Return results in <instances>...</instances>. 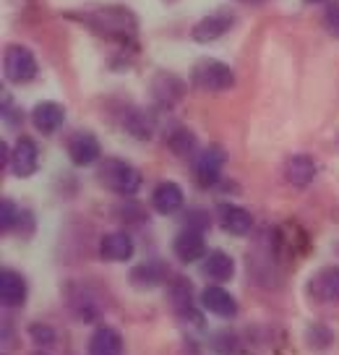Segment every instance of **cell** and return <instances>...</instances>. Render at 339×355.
Listing matches in <instances>:
<instances>
[{
	"mask_svg": "<svg viewBox=\"0 0 339 355\" xmlns=\"http://www.w3.org/2000/svg\"><path fill=\"white\" fill-rule=\"evenodd\" d=\"M81 21L89 29H94L102 37L110 40H131L139 32V21L125 6H105V8H94L81 16Z\"/></svg>",
	"mask_w": 339,
	"mask_h": 355,
	"instance_id": "cell-1",
	"label": "cell"
},
{
	"mask_svg": "<svg viewBox=\"0 0 339 355\" xmlns=\"http://www.w3.org/2000/svg\"><path fill=\"white\" fill-rule=\"evenodd\" d=\"M97 180L107 191L118 193V196H133L136 191L141 189V173L131 162L118 159V157H110L99 165Z\"/></svg>",
	"mask_w": 339,
	"mask_h": 355,
	"instance_id": "cell-2",
	"label": "cell"
},
{
	"mask_svg": "<svg viewBox=\"0 0 339 355\" xmlns=\"http://www.w3.org/2000/svg\"><path fill=\"white\" fill-rule=\"evenodd\" d=\"M191 81L201 92H227L230 87H235V73L227 63L214 60V58H204L191 71Z\"/></svg>",
	"mask_w": 339,
	"mask_h": 355,
	"instance_id": "cell-3",
	"label": "cell"
},
{
	"mask_svg": "<svg viewBox=\"0 0 339 355\" xmlns=\"http://www.w3.org/2000/svg\"><path fill=\"white\" fill-rule=\"evenodd\" d=\"M3 73L11 84H29L37 76V58L24 44H8L3 53Z\"/></svg>",
	"mask_w": 339,
	"mask_h": 355,
	"instance_id": "cell-4",
	"label": "cell"
},
{
	"mask_svg": "<svg viewBox=\"0 0 339 355\" xmlns=\"http://www.w3.org/2000/svg\"><path fill=\"white\" fill-rule=\"evenodd\" d=\"M170 303L175 309L177 319L188 327H204V319L193 303V285L186 277H175L170 282Z\"/></svg>",
	"mask_w": 339,
	"mask_h": 355,
	"instance_id": "cell-5",
	"label": "cell"
},
{
	"mask_svg": "<svg viewBox=\"0 0 339 355\" xmlns=\"http://www.w3.org/2000/svg\"><path fill=\"white\" fill-rule=\"evenodd\" d=\"M37 165H40V149L29 136H21L11 149V159H8L11 173L16 178H29L37 173Z\"/></svg>",
	"mask_w": 339,
	"mask_h": 355,
	"instance_id": "cell-6",
	"label": "cell"
},
{
	"mask_svg": "<svg viewBox=\"0 0 339 355\" xmlns=\"http://www.w3.org/2000/svg\"><path fill=\"white\" fill-rule=\"evenodd\" d=\"M308 295L318 303H339V266H327L308 282Z\"/></svg>",
	"mask_w": 339,
	"mask_h": 355,
	"instance_id": "cell-7",
	"label": "cell"
},
{
	"mask_svg": "<svg viewBox=\"0 0 339 355\" xmlns=\"http://www.w3.org/2000/svg\"><path fill=\"white\" fill-rule=\"evenodd\" d=\"M225 152L219 149V146H207L201 155H198L196 159V180L198 186H204V189H209V186H214L219 180V175H222V170H225Z\"/></svg>",
	"mask_w": 339,
	"mask_h": 355,
	"instance_id": "cell-8",
	"label": "cell"
},
{
	"mask_svg": "<svg viewBox=\"0 0 339 355\" xmlns=\"http://www.w3.org/2000/svg\"><path fill=\"white\" fill-rule=\"evenodd\" d=\"M68 306L73 311V316L81 322H94L102 313V303L87 285H71L68 288Z\"/></svg>",
	"mask_w": 339,
	"mask_h": 355,
	"instance_id": "cell-9",
	"label": "cell"
},
{
	"mask_svg": "<svg viewBox=\"0 0 339 355\" xmlns=\"http://www.w3.org/2000/svg\"><path fill=\"white\" fill-rule=\"evenodd\" d=\"M232 21H235V16L227 11H217V13H209V16H204L201 21L193 26V40L196 42H214V40H219L225 32H230Z\"/></svg>",
	"mask_w": 339,
	"mask_h": 355,
	"instance_id": "cell-10",
	"label": "cell"
},
{
	"mask_svg": "<svg viewBox=\"0 0 339 355\" xmlns=\"http://www.w3.org/2000/svg\"><path fill=\"white\" fill-rule=\"evenodd\" d=\"M68 157L78 167L94 165L99 159V141L87 131H78L68 139Z\"/></svg>",
	"mask_w": 339,
	"mask_h": 355,
	"instance_id": "cell-11",
	"label": "cell"
},
{
	"mask_svg": "<svg viewBox=\"0 0 339 355\" xmlns=\"http://www.w3.org/2000/svg\"><path fill=\"white\" fill-rule=\"evenodd\" d=\"M219 227L230 235H248L253 230V217L251 211H245L238 204H222L217 209Z\"/></svg>",
	"mask_w": 339,
	"mask_h": 355,
	"instance_id": "cell-12",
	"label": "cell"
},
{
	"mask_svg": "<svg viewBox=\"0 0 339 355\" xmlns=\"http://www.w3.org/2000/svg\"><path fill=\"white\" fill-rule=\"evenodd\" d=\"M201 309L219 316V319H232L238 313V300L232 298L225 288L211 285V288H207L201 293Z\"/></svg>",
	"mask_w": 339,
	"mask_h": 355,
	"instance_id": "cell-13",
	"label": "cell"
},
{
	"mask_svg": "<svg viewBox=\"0 0 339 355\" xmlns=\"http://www.w3.org/2000/svg\"><path fill=\"white\" fill-rule=\"evenodd\" d=\"M133 251H136V245H133V238L128 233H107L99 241V256L105 261H115V264L128 261Z\"/></svg>",
	"mask_w": 339,
	"mask_h": 355,
	"instance_id": "cell-14",
	"label": "cell"
},
{
	"mask_svg": "<svg viewBox=\"0 0 339 355\" xmlns=\"http://www.w3.org/2000/svg\"><path fill=\"white\" fill-rule=\"evenodd\" d=\"M123 334L110 324L97 327L89 340V355H123Z\"/></svg>",
	"mask_w": 339,
	"mask_h": 355,
	"instance_id": "cell-15",
	"label": "cell"
},
{
	"mask_svg": "<svg viewBox=\"0 0 339 355\" xmlns=\"http://www.w3.org/2000/svg\"><path fill=\"white\" fill-rule=\"evenodd\" d=\"M285 178L290 186L306 189L308 183H313V178H316V159L308 155H293L285 162Z\"/></svg>",
	"mask_w": 339,
	"mask_h": 355,
	"instance_id": "cell-16",
	"label": "cell"
},
{
	"mask_svg": "<svg viewBox=\"0 0 339 355\" xmlns=\"http://www.w3.org/2000/svg\"><path fill=\"white\" fill-rule=\"evenodd\" d=\"M183 201H186L183 189H180L177 183H173V180L159 183L152 193V207L159 211V214H175V211L183 207Z\"/></svg>",
	"mask_w": 339,
	"mask_h": 355,
	"instance_id": "cell-17",
	"label": "cell"
},
{
	"mask_svg": "<svg viewBox=\"0 0 339 355\" xmlns=\"http://www.w3.org/2000/svg\"><path fill=\"white\" fill-rule=\"evenodd\" d=\"M173 254H175L183 264H191V261H198L201 256L207 254V243H204L201 233H196V230H183V233L173 241Z\"/></svg>",
	"mask_w": 339,
	"mask_h": 355,
	"instance_id": "cell-18",
	"label": "cell"
},
{
	"mask_svg": "<svg viewBox=\"0 0 339 355\" xmlns=\"http://www.w3.org/2000/svg\"><path fill=\"white\" fill-rule=\"evenodd\" d=\"M0 300L8 309H16L26 300V279L16 275L13 269H3L0 275Z\"/></svg>",
	"mask_w": 339,
	"mask_h": 355,
	"instance_id": "cell-19",
	"label": "cell"
},
{
	"mask_svg": "<svg viewBox=\"0 0 339 355\" xmlns=\"http://www.w3.org/2000/svg\"><path fill=\"white\" fill-rule=\"evenodd\" d=\"M66 121V110L58 102H40L32 110V123L37 131L42 133H55Z\"/></svg>",
	"mask_w": 339,
	"mask_h": 355,
	"instance_id": "cell-20",
	"label": "cell"
},
{
	"mask_svg": "<svg viewBox=\"0 0 339 355\" xmlns=\"http://www.w3.org/2000/svg\"><path fill=\"white\" fill-rule=\"evenodd\" d=\"M167 279V266L162 261H141L131 269V282L139 290H152Z\"/></svg>",
	"mask_w": 339,
	"mask_h": 355,
	"instance_id": "cell-21",
	"label": "cell"
},
{
	"mask_svg": "<svg viewBox=\"0 0 339 355\" xmlns=\"http://www.w3.org/2000/svg\"><path fill=\"white\" fill-rule=\"evenodd\" d=\"M201 272H204L209 279H214V282H227V279L235 275V264H232V259L225 254V251H211V254L204 259Z\"/></svg>",
	"mask_w": 339,
	"mask_h": 355,
	"instance_id": "cell-22",
	"label": "cell"
},
{
	"mask_svg": "<svg viewBox=\"0 0 339 355\" xmlns=\"http://www.w3.org/2000/svg\"><path fill=\"white\" fill-rule=\"evenodd\" d=\"M159 81H162L164 87H159L157 81H154V94H157V100L159 102H175L177 97L175 94H183V87H180V81H177L175 76H159Z\"/></svg>",
	"mask_w": 339,
	"mask_h": 355,
	"instance_id": "cell-23",
	"label": "cell"
},
{
	"mask_svg": "<svg viewBox=\"0 0 339 355\" xmlns=\"http://www.w3.org/2000/svg\"><path fill=\"white\" fill-rule=\"evenodd\" d=\"M125 128H128V133H133L136 139H149V136H152V121L139 110L131 112V118L125 121Z\"/></svg>",
	"mask_w": 339,
	"mask_h": 355,
	"instance_id": "cell-24",
	"label": "cell"
},
{
	"mask_svg": "<svg viewBox=\"0 0 339 355\" xmlns=\"http://www.w3.org/2000/svg\"><path fill=\"white\" fill-rule=\"evenodd\" d=\"M19 220H21V211L16 209V204L11 199H3V204H0V227H3V233H11Z\"/></svg>",
	"mask_w": 339,
	"mask_h": 355,
	"instance_id": "cell-25",
	"label": "cell"
},
{
	"mask_svg": "<svg viewBox=\"0 0 339 355\" xmlns=\"http://www.w3.org/2000/svg\"><path fill=\"white\" fill-rule=\"evenodd\" d=\"M170 146H173L175 155L188 157L193 152V146H196V139H193V133H188V131H175L170 136Z\"/></svg>",
	"mask_w": 339,
	"mask_h": 355,
	"instance_id": "cell-26",
	"label": "cell"
},
{
	"mask_svg": "<svg viewBox=\"0 0 339 355\" xmlns=\"http://www.w3.org/2000/svg\"><path fill=\"white\" fill-rule=\"evenodd\" d=\"M29 337H32V343L37 345V347H42V350L55 343L53 327H47V324H32V327H29Z\"/></svg>",
	"mask_w": 339,
	"mask_h": 355,
	"instance_id": "cell-27",
	"label": "cell"
},
{
	"mask_svg": "<svg viewBox=\"0 0 339 355\" xmlns=\"http://www.w3.org/2000/svg\"><path fill=\"white\" fill-rule=\"evenodd\" d=\"M324 24H327V32L339 37V0L329 3L327 11H324Z\"/></svg>",
	"mask_w": 339,
	"mask_h": 355,
	"instance_id": "cell-28",
	"label": "cell"
},
{
	"mask_svg": "<svg viewBox=\"0 0 339 355\" xmlns=\"http://www.w3.org/2000/svg\"><path fill=\"white\" fill-rule=\"evenodd\" d=\"M32 355H47V353H44V350H37V353H32Z\"/></svg>",
	"mask_w": 339,
	"mask_h": 355,
	"instance_id": "cell-29",
	"label": "cell"
},
{
	"mask_svg": "<svg viewBox=\"0 0 339 355\" xmlns=\"http://www.w3.org/2000/svg\"><path fill=\"white\" fill-rule=\"evenodd\" d=\"M306 3H321V0H306Z\"/></svg>",
	"mask_w": 339,
	"mask_h": 355,
	"instance_id": "cell-30",
	"label": "cell"
},
{
	"mask_svg": "<svg viewBox=\"0 0 339 355\" xmlns=\"http://www.w3.org/2000/svg\"><path fill=\"white\" fill-rule=\"evenodd\" d=\"M251 3H259V0H251Z\"/></svg>",
	"mask_w": 339,
	"mask_h": 355,
	"instance_id": "cell-31",
	"label": "cell"
}]
</instances>
